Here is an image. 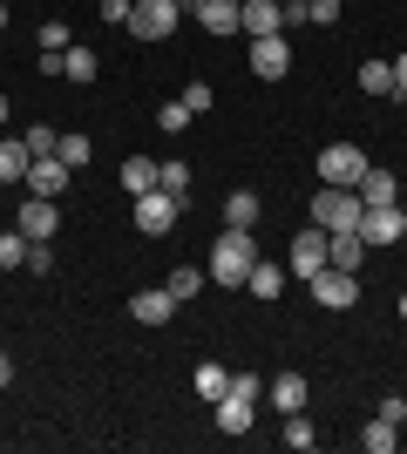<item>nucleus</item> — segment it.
<instances>
[{
	"label": "nucleus",
	"instance_id": "1",
	"mask_svg": "<svg viewBox=\"0 0 407 454\" xmlns=\"http://www.w3.org/2000/svg\"><path fill=\"white\" fill-rule=\"evenodd\" d=\"M258 265V245H252V231H224L211 245V285H245Z\"/></svg>",
	"mask_w": 407,
	"mask_h": 454
},
{
	"label": "nucleus",
	"instance_id": "2",
	"mask_svg": "<svg viewBox=\"0 0 407 454\" xmlns=\"http://www.w3.org/2000/svg\"><path fill=\"white\" fill-rule=\"evenodd\" d=\"M360 217H367L360 190H347V184H319V197H312V224H319V231H360Z\"/></svg>",
	"mask_w": 407,
	"mask_h": 454
},
{
	"label": "nucleus",
	"instance_id": "3",
	"mask_svg": "<svg viewBox=\"0 0 407 454\" xmlns=\"http://www.w3.org/2000/svg\"><path fill=\"white\" fill-rule=\"evenodd\" d=\"M333 265V238H326V231H319V224H306V231H299V238H292V258H286V271H292V278H319V271H326Z\"/></svg>",
	"mask_w": 407,
	"mask_h": 454
},
{
	"label": "nucleus",
	"instance_id": "4",
	"mask_svg": "<svg viewBox=\"0 0 407 454\" xmlns=\"http://www.w3.org/2000/svg\"><path fill=\"white\" fill-rule=\"evenodd\" d=\"M176 217H184V197H170V190H143L136 197V231L143 238H170Z\"/></svg>",
	"mask_w": 407,
	"mask_h": 454
},
{
	"label": "nucleus",
	"instance_id": "5",
	"mask_svg": "<svg viewBox=\"0 0 407 454\" xmlns=\"http://www.w3.org/2000/svg\"><path fill=\"white\" fill-rule=\"evenodd\" d=\"M312 163H319V184H347L353 190L360 176H367V150H360V143H326Z\"/></svg>",
	"mask_w": 407,
	"mask_h": 454
},
{
	"label": "nucleus",
	"instance_id": "6",
	"mask_svg": "<svg viewBox=\"0 0 407 454\" xmlns=\"http://www.w3.org/2000/svg\"><path fill=\"white\" fill-rule=\"evenodd\" d=\"M176 20H184V7H176V0H136V7H129V35H136V41H170Z\"/></svg>",
	"mask_w": 407,
	"mask_h": 454
},
{
	"label": "nucleus",
	"instance_id": "7",
	"mask_svg": "<svg viewBox=\"0 0 407 454\" xmlns=\"http://www.w3.org/2000/svg\"><path fill=\"white\" fill-rule=\"evenodd\" d=\"M14 231L27 238V245H48V238L61 231V210H55V197H27V204H20V217H14Z\"/></svg>",
	"mask_w": 407,
	"mask_h": 454
},
{
	"label": "nucleus",
	"instance_id": "8",
	"mask_svg": "<svg viewBox=\"0 0 407 454\" xmlns=\"http://www.w3.org/2000/svg\"><path fill=\"white\" fill-rule=\"evenodd\" d=\"M353 299H360V278H353V271L326 265L319 278H312V305H326V312H347Z\"/></svg>",
	"mask_w": 407,
	"mask_h": 454
},
{
	"label": "nucleus",
	"instance_id": "9",
	"mask_svg": "<svg viewBox=\"0 0 407 454\" xmlns=\"http://www.w3.org/2000/svg\"><path fill=\"white\" fill-rule=\"evenodd\" d=\"M286 68H292V41L286 35H258L252 41V75L258 82H286Z\"/></svg>",
	"mask_w": 407,
	"mask_h": 454
},
{
	"label": "nucleus",
	"instance_id": "10",
	"mask_svg": "<svg viewBox=\"0 0 407 454\" xmlns=\"http://www.w3.org/2000/svg\"><path fill=\"white\" fill-rule=\"evenodd\" d=\"M360 238H367V245H401L407 238V210L401 204H373L367 217H360Z\"/></svg>",
	"mask_w": 407,
	"mask_h": 454
},
{
	"label": "nucleus",
	"instance_id": "11",
	"mask_svg": "<svg viewBox=\"0 0 407 454\" xmlns=\"http://www.w3.org/2000/svg\"><path fill=\"white\" fill-rule=\"evenodd\" d=\"M184 14H191L204 35H238V14H245V0H191Z\"/></svg>",
	"mask_w": 407,
	"mask_h": 454
},
{
	"label": "nucleus",
	"instance_id": "12",
	"mask_svg": "<svg viewBox=\"0 0 407 454\" xmlns=\"http://www.w3.org/2000/svg\"><path fill=\"white\" fill-rule=\"evenodd\" d=\"M68 184H75V170H68L61 156H35V163H27V197H61Z\"/></svg>",
	"mask_w": 407,
	"mask_h": 454
},
{
	"label": "nucleus",
	"instance_id": "13",
	"mask_svg": "<svg viewBox=\"0 0 407 454\" xmlns=\"http://www.w3.org/2000/svg\"><path fill=\"white\" fill-rule=\"evenodd\" d=\"M238 35H286V0H245V14H238Z\"/></svg>",
	"mask_w": 407,
	"mask_h": 454
},
{
	"label": "nucleus",
	"instance_id": "14",
	"mask_svg": "<svg viewBox=\"0 0 407 454\" xmlns=\"http://www.w3.org/2000/svg\"><path fill=\"white\" fill-rule=\"evenodd\" d=\"M129 319H143V325H170V319H176L170 285H150V292H136V299H129Z\"/></svg>",
	"mask_w": 407,
	"mask_h": 454
},
{
	"label": "nucleus",
	"instance_id": "15",
	"mask_svg": "<svg viewBox=\"0 0 407 454\" xmlns=\"http://www.w3.org/2000/svg\"><path fill=\"white\" fill-rule=\"evenodd\" d=\"M353 190H360V204H401V176H394V170H380V163H367V176H360V184H353Z\"/></svg>",
	"mask_w": 407,
	"mask_h": 454
},
{
	"label": "nucleus",
	"instance_id": "16",
	"mask_svg": "<svg viewBox=\"0 0 407 454\" xmlns=\"http://www.w3.org/2000/svg\"><path fill=\"white\" fill-rule=\"evenodd\" d=\"M306 373H278L271 380V407H278V414H306Z\"/></svg>",
	"mask_w": 407,
	"mask_h": 454
},
{
	"label": "nucleus",
	"instance_id": "17",
	"mask_svg": "<svg viewBox=\"0 0 407 454\" xmlns=\"http://www.w3.org/2000/svg\"><path fill=\"white\" fill-rule=\"evenodd\" d=\"M252 414H258V400H245V394L217 400V427H224V434H252Z\"/></svg>",
	"mask_w": 407,
	"mask_h": 454
},
{
	"label": "nucleus",
	"instance_id": "18",
	"mask_svg": "<svg viewBox=\"0 0 407 454\" xmlns=\"http://www.w3.org/2000/svg\"><path fill=\"white\" fill-rule=\"evenodd\" d=\"M326 238H333V265H340V271L367 265V238H360V231H326Z\"/></svg>",
	"mask_w": 407,
	"mask_h": 454
},
{
	"label": "nucleus",
	"instance_id": "19",
	"mask_svg": "<svg viewBox=\"0 0 407 454\" xmlns=\"http://www.w3.org/2000/svg\"><path fill=\"white\" fill-rule=\"evenodd\" d=\"M27 163H35L27 143H20V136H0V184H27Z\"/></svg>",
	"mask_w": 407,
	"mask_h": 454
},
{
	"label": "nucleus",
	"instance_id": "20",
	"mask_svg": "<svg viewBox=\"0 0 407 454\" xmlns=\"http://www.w3.org/2000/svg\"><path fill=\"white\" fill-rule=\"evenodd\" d=\"M258 224V190H231L224 197V231H252Z\"/></svg>",
	"mask_w": 407,
	"mask_h": 454
},
{
	"label": "nucleus",
	"instance_id": "21",
	"mask_svg": "<svg viewBox=\"0 0 407 454\" xmlns=\"http://www.w3.org/2000/svg\"><path fill=\"white\" fill-rule=\"evenodd\" d=\"M286 278H292V271L286 265H265V258H258V265H252V278H245V292H258V299H278V292H286Z\"/></svg>",
	"mask_w": 407,
	"mask_h": 454
},
{
	"label": "nucleus",
	"instance_id": "22",
	"mask_svg": "<svg viewBox=\"0 0 407 454\" xmlns=\"http://www.w3.org/2000/svg\"><path fill=\"white\" fill-rule=\"evenodd\" d=\"M224 394H231V373H224L217 360H204V366H197V400H211V407H217Z\"/></svg>",
	"mask_w": 407,
	"mask_h": 454
},
{
	"label": "nucleus",
	"instance_id": "23",
	"mask_svg": "<svg viewBox=\"0 0 407 454\" xmlns=\"http://www.w3.org/2000/svg\"><path fill=\"white\" fill-rule=\"evenodd\" d=\"M61 75L75 82V89H89V82H96V55H89V48H61Z\"/></svg>",
	"mask_w": 407,
	"mask_h": 454
},
{
	"label": "nucleus",
	"instance_id": "24",
	"mask_svg": "<svg viewBox=\"0 0 407 454\" xmlns=\"http://www.w3.org/2000/svg\"><path fill=\"white\" fill-rule=\"evenodd\" d=\"M122 190H129V197L156 190V163H150V156H129V163H122Z\"/></svg>",
	"mask_w": 407,
	"mask_h": 454
},
{
	"label": "nucleus",
	"instance_id": "25",
	"mask_svg": "<svg viewBox=\"0 0 407 454\" xmlns=\"http://www.w3.org/2000/svg\"><path fill=\"white\" fill-rule=\"evenodd\" d=\"M204 278H211V271H197V265H176L170 271V299L184 305V299H197V292H204Z\"/></svg>",
	"mask_w": 407,
	"mask_h": 454
},
{
	"label": "nucleus",
	"instance_id": "26",
	"mask_svg": "<svg viewBox=\"0 0 407 454\" xmlns=\"http://www.w3.org/2000/svg\"><path fill=\"white\" fill-rule=\"evenodd\" d=\"M360 89L367 95H394V61H360Z\"/></svg>",
	"mask_w": 407,
	"mask_h": 454
},
{
	"label": "nucleus",
	"instance_id": "27",
	"mask_svg": "<svg viewBox=\"0 0 407 454\" xmlns=\"http://www.w3.org/2000/svg\"><path fill=\"white\" fill-rule=\"evenodd\" d=\"M360 448H367V454H394V448H401V427H394V420H373L367 434H360Z\"/></svg>",
	"mask_w": 407,
	"mask_h": 454
},
{
	"label": "nucleus",
	"instance_id": "28",
	"mask_svg": "<svg viewBox=\"0 0 407 454\" xmlns=\"http://www.w3.org/2000/svg\"><path fill=\"white\" fill-rule=\"evenodd\" d=\"M191 122H197V115L184 109V95H176V102H163V109H156V129H163V136H184V129H191Z\"/></svg>",
	"mask_w": 407,
	"mask_h": 454
},
{
	"label": "nucleus",
	"instance_id": "29",
	"mask_svg": "<svg viewBox=\"0 0 407 454\" xmlns=\"http://www.w3.org/2000/svg\"><path fill=\"white\" fill-rule=\"evenodd\" d=\"M156 190H170V197H191V163H156Z\"/></svg>",
	"mask_w": 407,
	"mask_h": 454
},
{
	"label": "nucleus",
	"instance_id": "30",
	"mask_svg": "<svg viewBox=\"0 0 407 454\" xmlns=\"http://www.w3.org/2000/svg\"><path fill=\"white\" fill-rule=\"evenodd\" d=\"M27 265V238L20 231H0V271H20Z\"/></svg>",
	"mask_w": 407,
	"mask_h": 454
},
{
	"label": "nucleus",
	"instance_id": "31",
	"mask_svg": "<svg viewBox=\"0 0 407 454\" xmlns=\"http://www.w3.org/2000/svg\"><path fill=\"white\" fill-rule=\"evenodd\" d=\"M20 143H27V156H55V150H61V129H48V122H35V129L20 136Z\"/></svg>",
	"mask_w": 407,
	"mask_h": 454
},
{
	"label": "nucleus",
	"instance_id": "32",
	"mask_svg": "<svg viewBox=\"0 0 407 454\" xmlns=\"http://www.w3.org/2000/svg\"><path fill=\"white\" fill-rule=\"evenodd\" d=\"M278 441L306 454V448H312V441H319V434H312V420H306V414H286V434H278Z\"/></svg>",
	"mask_w": 407,
	"mask_h": 454
},
{
	"label": "nucleus",
	"instance_id": "33",
	"mask_svg": "<svg viewBox=\"0 0 407 454\" xmlns=\"http://www.w3.org/2000/svg\"><path fill=\"white\" fill-rule=\"evenodd\" d=\"M61 163H68V170H82V163H89V136H82V129H68V136H61Z\"/></svg>",
	"mask_w": 407,
	"mask_h": 454
},
{
	"label": "nucleus",
	"instance_id": "34",
	"mask_svg": "<svg viewBox=\"0 0 407 454\" xmlns=\"http://www.w3.org/2000/svg\"><path fill=\"white\" fill-rule=\"evenodd\" d=\"M35 48H75V41H68V20H41Z\"/></svg>",
	"mask_w": 407,
	"mask_h": 454
},
{
	"label": "nucleus",
	"instance_id": "35",
	"mask_svg": "<svg viewBox=\"0 0 407 454\" xmlns=\"http://www.w3.org/2000/svg\"><path fill=\"white\" fill-rule=\"evenodd\" d=\"M340 7H347V0H306V20H312V27H333Z\"/></svg>",
	"mask_w": 407,
	"mask_h": 454
},
{
	"label": "nucleus",
	"instance_id": "36",
	"mask_svg": "<svg viewBox=\"0 0 407 454\" xmlns=\"http://www.w3.org/2000/svg\"><path fill=\"white\" fill-rule=\"evenodd\" d=\"M20 271H35V278H41V271H55V251H48V245H27V265H20Z\"/></svg>",
	"mask_w": 407,
	"mask_h": 454
},
{
	"label": "nucleus",
	"instance_id": "37",
	"mask_svg": "<svg viewBox=\"0 0 407 454\" xmlns=\"http://www.w3.org/2000/svg\"><path fill=\"white\" fill-rule=\"evenodd\" d=\"M184 109L204 115V109H211V89H204V82H191V89H184Z\"/></svg>",
	"mask_w": 407,
	"mask_h": 454
},
{
	"label": "nucleus",
	"instance_id": "38",
	"mask_svg": "<svg viewBox=\"0 0 407 454\" xmlns=\"http://www.w3.org/2000/svg\"><path fill=\"white\" fill-rule=\"evenodd\" d=\"M129 7H136V0H102V20H116V27H129Z\"/></svg>",
	"mask_w": 407,
	"mask_h": 454
},
{
	"label": "nucleus",
	"instance_id": "39",
	"mask_svg": "<svg viewBox=\"0 0 407 454\" xmlns=\"http://www.w3.org/2000/svg\"><path fill=\"white\" fill-rule=\"evenodd\" d=\"M380 420H394V427H401V420H407V400L387 394V400H380Z\"/></svg>",
	"mask_w": 407,
	"mask_h": 454
},
{
	"label": "nucleus",
	"instance_id": "40",
	"mask_svg": "<svg viewBox=\"0 0 407 454\" xmlns=\"http://www.w3.org/2000/svg\"><path fill=\"white\" fill-rule=\"evenodd\" d=\"M394 95H407V55H394Z\"/></svg>",
	"mask_w": 407,
	"mask_h": 454
},
{
	"label": "nucleus",
	"instance_id": "41",
	"mask_svg": "<svg viewBox=\"0 0 407 454\" xmlns=\"http://www.w3.org/2000/svg\"><path fill=\"white\" fill-rule=\"evenodd\" d=\"M0 387H14V353L0 346Z\"/></svg>",
	"mask_w": 407,
	"mask_h": 454
},
{
	"label": "nucleus",
	"instance_id": "42",
	"mask_svg": "<svg viewBox=\"0 0 407 454\" xmlns=\"http://www.w3.org/2000/svg\"><path fill=\"white\" fill-rule=\"evenodd\" d=\"M0 122H7V95H0Z\"/></svg>",
	"mask_w": 407,
	"mask_h": 454
},
{
	"label": "nucleus",
	"instance_id": "43",
	"mask_svg": "<svg viewBox=\"0 0 407 454\" xmlns=\"http://www.w3.org/2000/svg\"><path fill=\"white\" fill-rule=\"evenodd\" d=\"M0 27H7V0H0Z\"/></svg>",
	"mask_w": 407,
	"mask_h": 454
},
{
	"label": "nucleus",
	"instance_id": "44",
	"mask_svg": "<svg viewBox=\"0 0 407 454\" xmlns=\"http://www.w3.org/2000/svg\"><path fill=\"white\" fill-rule=\"evenodd\" d=\"M401 319H407V292H401Z\"/></svg>",
	"mask_w": 407,
	"mask_h": 454
},
{
	"label": "nucleus",
	"instance_id": "45",
	"mask_svg": "<svg viewBox=\"0 0 407 454\" xmlns=\"http://www.w3.org/2000/svg\"><path fill=\"white\" fill-rule=\"evenodd\" d=\"M176 7H191V0H176Z\"/></svg>",
	"mask_w": 407,
	"mask_h": 454
}]
</instances>
